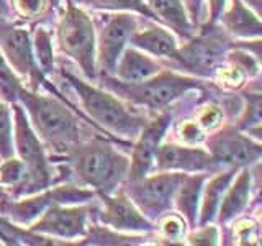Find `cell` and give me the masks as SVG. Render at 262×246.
<instances>
[{
  "label": "cell",
  "mask_w": 262,
  "mask_h": 246,
  "mask_svg": "<svg viewBox=\"0 0 262 246\" xmlns=\"http://www.w3.org/2000/svg\"><path fill=\"white\" fill-rule=\"evenodd\" d=\"M251 7L246 5L243 0H229L225 10L221 12L218 22L226 33L234 38L241 39H260L262 23Z\"/></svg>",
  "instance_id": "17"
},
{
  "label": "cell",
  "mask_w": 262,
  "mask_h": 246,
  "mask_svg": "<svg viewBox=\"0 0 262 246\" xmlns=\"http://www.w3.org/2000/svg\"><path fill=\"white\" fill-rule=\"evenodd\" d=\"M141 236H131L126 233L115 232V230L108 227H97V225H89V230L84 236V240L77 241L76 244H115V246H123V244H139Z\"/></svg>",
  "instance_id": "24"
},
{
  "label": "cell",
  "mask_w": 262,
  "mask_h": 246,
  "mask_svg": "<svg viewBox=\"0 0 262 246\" xmlns=\"http://www.w3.org/2000/svg\"><path fill=\"white\" fill-rule=\"evenodd\" d=\"M161 71V63L156 61L152 56L135 46H126L117 63L113 77L121 82H128V84H136V82L151 79Z\"/></svg>",
  "instance_id": "20"
},
{
  "label": "cell",
  "mask_w": 262,
  "mask_h": 246,
  "mask_svg": "<svg viewBox=\"0 0 262 246\" xmlns=\"http://www.w3.org/2000/svg\"><path fill=\"white\" fill-rule=\"evenodd\" d=\"M207 2V25H216L221 12L225 10L228 0H205Z\"/></svg>",
  "instance_id": "33"
},
{
  "label": "cell",
  "mask_w": 262,
  "mask_h": 246,
  "mask_svg": "<svg viewBox=\"0 0 262 246\" xmlns=\"http://www.w3.org/2000/svg\"><path fill=\"white\" fill-rule=\"evenodd\" d=\"M56 43L59 51L79 66L87 80L97 76V33L95 23L76 4L68 0V7L56 27Z\"/></svg>",
  "instance_id": "5"
},
{
  "label": "cell",
  "mask_w": 262,
  "mask_h": 246,
  "mask_svg": "<svg viewBox=\"0 0 262 246\" xmlns=\"http://www.w3.org/2000/svg\"><path fill=\"white\" fill-rule=\"evenodd\" d=\"M220 233L216 227L208 225H196L193 232L188 235V243L190 244H218Z\"/></svg>",
  "instance_id": "31"
},
{
  "label": "cell",
  "mask_w": 262,
  "mask_h": 246,
  "mask_svg": "<svg viewBox=\"0 0 262 246\" xmlns=\"http://www.w3.org/2000/svg\"><path fill=\"white\" fill-rule=\"evenodd\" d=\"M210 174L208 172H193L187 174L180 186L177 187V192L174 195V207L177 213L182 217L187 225L195 228L199 223V212H200V200L203 184Z\"/></svg>",
  "instance_id": "21"
},
{
  "label": "cell",
  "mask_w": 262,
  "mask_h": 246,
  "mask_svg": "<svg viewBox=\"0 0 262 246\" xmlns=\"http://www.w3.org/2000/svg\"><path fill=\"white\" fill-rule=\"evenodd\" d=\"M0 51L16 76L30 80V90H39L46 77L36 64L28 28L8 18H0Z\"/></svg>",
  "instance_id": "10"
},
{
  "label": "cell",
  "mask_w": 262,
  "mask_h": 246,
  "mask_svg": "<svg viewBox=\"0 0 262 246\" xmlns=\"http://www.w3.org/2000/svg\"><path fill=\"white\" fill-rule=\"evenodd\" d=\"M243 2L248 7H251L256 13H259V15L262 13V0H243Z\"/></svg>",
  "instance_id": "34"
},
{
  "label": "cell",
  "mask_w": 262,
  "mask_h": 246,
  "mask_svg": "<svg viewBox=\"0 0 262 246\" xmlns=\"http://www.w3.org/2000/svg\"><path fill=\"white\" fill-rule=\"evenodd\" d=\"M138 13L113 12L102 20L97 33V76H113L131 35L139 28Z\"/></svg>",
  "instance_id": "9"
},
{
  "label": "cell",
  "mask_w": 262,
  "mask_h": 246,
  "mask_svg": "<svg viewBox=\"0 0 262 246\" xmlns=\"http://www.w3.org/2000/svg\"><path fill=\"white\" fill-rule=\"evenodd\" d=\"M61 74L77 94L82 109L94 120L95 127L115 135L120 141L121 138L133 139L138 136L147 120L123 104L118 95L106 89L90 86L87 80L79 79L69 71H61Z\"/></svg>",
  "instance_id": "3"
},
{
  "label": "cell",
  "mask_w": 262,
  "mask_h": 246,
  "mask_svg": "<svg viewBox=\"0 0 262 246\" xmlns=\"http://www.w3.org/2000/svg\"><path fill=\"white\" fill-rule=\"evenodd\" d=\"M72 4L89 7L92 10L103 12H133L141 15L143 18L152 20L151 12L147 10L144 0H71Z\"/></svg>",
  "instance_id": "23"
},
{
  "label": "cell",
  "mask_w": 262,
  "mask_h": 246,
  "mask_svg": "<svg viewBox=\"0 0 262 246\" xmlns=\"http://www.w3.org/2000/svg\"><path fill=\"white\" fill-rule=\"evenodd\" d=\"M10 16V7L7 0H0V18H8Z\"/></svg>",
  "instance_id": "35"
},
{
  "label": "cell",
  "mask_w": 262,
  "mask_h": 246,
  "mask_svg": "<svg viewBox=\"0 0 262 246\" xmlns=\"http://www.w3.org/2000/svg\"><path fill=\"white\" fill-rule=\"evenodd\" d=\"M16 102L23 107L43 145L54 151L68 154L74 146L85 139L82 135L80 118L61 97L43 95L39 90L21 87Z\"/></svg>",
  "instance_id": "1"
},
{
  "label": "cell",
  "mask_w": 262,
  "mask_h": 246,
  "mask_svg": "<svg viewBox=\"0 0 262 246\" xmlns=\"http://www.w3.org/2000/svg\"><path fill=\"white\" fill-rule=\"evenodd\" d=\"M12 10L25 20H33L48 10V2L46 0H12Z\"/></svg>",
  "instance_id": "29"
},
{
  "label": "cell",
  "mask_w": 262,
  "mask_h": 246,
  "mask_svg": "<svg viewBox=\"0 0 262 246\" xmlns=\"http://www.w3.org/2000/svg\"><path fill=\"white\" fill-rule=\"evenodd\" d=\"M251 189H252L251 168L237 169L236 176L233 177L231 184L228 186L223 199H221L220 209L216 213V218L221 225L229 223V221L239 217L248 209L251 199Z\"/></svg>",
  "instance_id": "19"
},
{
  "label": "cell",
  "mask_w": 262,
  "mask_h": 246,
  "mask_svg": "<svg viewBox=\"0 0 262 246\" xmlns=\"http://www.w3.org/2000/svg\"><path fill=\"white\" fill-rule=\"evenodd\" d=\"M87 203L62 205L54 203L28 227L30 232L56 240L69 241L84 238L89 230V218L94 207Z\"/></svg>",
  "instance_id": "12"
},
{
  "label": "cell",
  "mask_w": 262,
  "mask_h": 246,
  "mask_svg": "<svg viewBox=\"0 0 262 246\" xmlns=\"http://www.w3.org/2000/svg\"><path fill=\"white\" fill-rule=\"evenodd\" d=\"M80 186L98 194H113L128 177L129 158L103 138L82 139L68 153Z\"/></svg>",
  "instance_id": "2"
},
{
  "label": "cell",
  "mask_w": 262,
  "mask_h": 246,
  "mask_svg": "<svg viewBox=\"0 0 262 246\" xmlns=\"http://www.w3.org/2000/svg\"><path fill=\"white\" fill-rule=\"evenodd\" d=\"M31 41H33V53H35L36 64L39 71L43 72V76L46 77L48 74L54 72L56 69L51 35H49L45 28H38L35 31V36L31 38Z\"/></svg>",
  "instance_id": "25"
},
{
  "label": "cell",
  "mask_w": 262,
  "mask_h": 246,
  "mask_svg": "<svg viewBox=\"0 0 262 246\" xmlns=\"http://www.w3.org/2000/svg\"><path fill=\"white\" fill-rule=\"evenodd\" d=\"M46 2H48V10L49 12H54V8L57 7V5H59V2H61V0H46Z\"/></svg>",
  "instance_id": "36"
},
{
  "label": "cell",
  "mask_w": 262,
  "mask_h": 246,
  "mask_svg": "<svg viewBox=\"0 0 262 246\" xmlns=\"http://www.w3.org/2000/svg\"><path fill=\"white\" fill-rule=\"evenodd\" d=\"M184 4L195 28H200L205 22V0H184Z\"/></svg>",
  "instance_id": "32"
},
{
  "label": "cell",
  "mask_w": 262,
  "mask_h": 246,
  "mask_svg": "<svg viewBox=\"0 0 262 246\" xmlns=\"http://www.w3.org/2000/svg\"><path fill=\"white\" fill-rule=\"evenodd\" d=\"M237 169L225 168L215 172L213 177H207L202 191L200 200V212H199V223L196 225H208L216 220V213L220 209V203L226 192L228 186L231 184L233 177L236 176Z\"/></svg>",
  "instance_id": "22"
},
{
  "label": "cell",
  "mask_w": 262,
  "mask_h": 246,
  "mask_svg": "<svg viewBox=\"0 0 262 246\" xmlns=\"http://www.w3.org/2000/svg\"><path fill=\"white\" fill-rule=\"evenodd\" d=\"M20 77L13 72V69L8 66L7 59L0 51V98L7 104H15L18 98V92L21 89Z\"/></svg>",
  "instance_id": "27"
},
{
  "label": "cell",
  "mask_w": 262,
  "mask_h": 246,
  "mask_svg": "<svg viewBox=\"0 0 262 246\" xmlns=\"http://www.w3.org/2000/svg\"><path fill=\"white\" fill-rule=\"evenodd\" d=\"M100 80L102 86L115 95L152 110L164 109L190 90L203 87V82L200 79L164 69L151 79L136 82V84L121 82L113 76H100Z\"/></svg>",
  "instance_id": "4"
},
{
  "label": "cell",
  "mask_w": 262,
  "mask_h": 246,
  "mask_svg": "<svg viewBox=\"0 0 262 246\" xmlns=\"http://www.w3.org/2000/svg\"><path fill=\"white\" fill-rule=\"evenodd\" d=\"M95 192L85 186L62 184L56 187H46L43 191L23 195L18 200H10L2 205V213L15 225L30 227L41 213H45L51 205H74L87 203L95 199Z\"/></svg>",
  "instance_id": "8"
},
{
  "label": "cell",
  "mask_w": 262,
  "mask_h": 246,
  "mask_svg": "<svg viewBox=\"0 0 262 246\" xmlns=\"http://www.w3.org/2000/svg\"><path fill=\"white\" fill-rule=\"evenodd\" d=\"M102 209L97 210V220L120 233H147L156 228L154 221L146 218L128 195L120 189L113 194H98Z\"/></svg>",
  "instance_id": "14"
},
{
  "label": "cell",
  "mask_w": 262,
  "mask_h": 246,
  "mask_svg": "<svg viewBox=\"0 0 262 246\" xmlns=\"http://www.w3.org/2000/svg\"><path fill=\"white\" fill-rule=\"evenodd\" d=\"M152 20L172 30L176 36L188 41L195 36V25L188 16L184 0H144Z\"/></svg>",
  "instance_id": "16"
},
{
  "label": "cell",
  "mask_w": 262,
  "mask_h": 246,
  "mask_svg": "<svg viewBox=\"0 0 262 246\" xmlns=\"http://www.w3.org/2000/svg\"><path fill=\"white\" fill-rule=\"evenodd\" d=\"M13 117L5 100L0 98V158L13 156Z\"/></svg>",
  "instance_id": "28"
},
{
  "label": "cell",
  "mask_w": 262,
  "mask_h": 246,
  "mask_svg": "<svg viewBox=\"0 0 262 246\" xmlns=\"http://www.w3.org/2000/svg\"><path fill=\"white\" fill-rule=\"evenodd\" d=\"M244 117L237 123V128L241 131H248L249 135L254 133L257 139H260V92H249L246 95Z\"/></svg>",
  "instance_id": "26"
},
{
  "label": "cell",
  "mask_w": 262,
  "mask_h": 246,
  "mask_svg": "<svg viewBox=\"0 0 262 246\" xmlns=\"http://www.w3.org/2000/svg\"><path fill=\"white\" fill-rule=\"evenodd\" d=\"M187 174L177 171H156L141 179L125 180L121 191L136 205L146 218L158 220L174 207V195L177 187Z\"/></svg>",
  "instance_id": "6"
},
{
  "label": "cell",
  "mask_w": 262,
  "mask_h": 246,
  "mask_svg": "<svg viewBox=\"0 0 262 246\" xmlns=\"http://www.w3.org/2000/svg\"><path fill=\"white\" fill-rule=\"evenodd\" d=\"M162 221V232L170 241L184 240V236L187 233V221L179 215V213H166Z\"/></svg>",
  "instance_id": "30"
},
{
  "label": "cell",
  "mask_w": 262,
  "mask_h": 246,
  "mask_svg": "<svg viewBox=\"0 0 262 246\" xmlns=\"http://www.w3.org/2000/svg\"><path fill=\"white\" fill-rule=\"evenodd\" d=\"M207 151L221 168H252L262 158L260 139L246 135L237 127H223L207 138Z\"/></svg>",
  "instance_id": "11"
},
{
  "label": "cell",
  "mask_w": 262,
  "mask_h": 246,
  "mask_svg": "<svg viewBox=\"0 0 262 246\" xmlns=\"http://www.w3.org/2000/svg\"><path fill=\"white\" fill-rule=\"evenodd\" d=\"M220 169L225 168H221L207 150L176 143H162L154 162V171H177L185 174H193V172L210 174Z\"/></svg>",
  "instance_id": "15"
},
{
  "label": "cell",
  "mask_w": 262,
  "mask_h": 246,
  "mask_svg": "<svg viewBox=\"0 0 262 246\" xmlns=\"http://www.w3.org/2000/svg\"><path fill=\"white\" fill-rule=\"evenodd\" d=\"M129 46L141 49L156 59L174 61L179 56L177 36L162 25H151L146 30H136L129 38Z\"/></svg>",
  "instance_id": "18"
},
{
  "label": "cell",
  "mask_w": 262,
  "mask_h": 246,
  "mask_svg": "<svg viewBox=\"0 0 262 246\" xmlns=\"http://www.w3.org/2000/svg\"><path fill=\"white\" fill-rule=\"evenodd\" d=\"M12 107H13L12 112L13 151L28 172V179H30L28 195H30L51 186L53 171H51V164L48 161L45 145L36 135V131L33 130L23 107L18 102L12 104Z\"/></svg>",
  "instance_id": "7"
},
{
  "label": "cell",
  "mask_w": 262,
  "mask_h": 246,
  "mask_svg": "<svg viewBox=\"0 0 262 246\" xmlns=\"http://www.w3.org/2000/svg\"><path fill=\"white\" fill-rule=\"evenodd\" d=\"M170 125L172 115L169 112H164L156 118L144 123V127L138 133L136 143L133 146L126 180L141 179L154 171L156 156L159 153V148Z\"/></svg>",
  "instance_id": "13"
}]
</instances>
